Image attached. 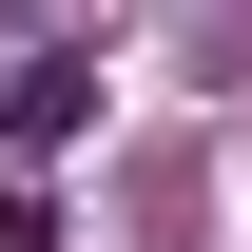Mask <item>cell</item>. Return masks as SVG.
Listing matches in <instances>:
<instances>
[{
	"label": "cell",
	"mask_w": 252,
	"mask_h": 252,
	"mask_svg": "<svg viewBox=\"0 0 252 252\" xmlns=\"http://www.w3.org/2000/svg\"><path fill=\"white\" fill-rule=\"evenodd\" d=\"M78 117H97V78H78V59H20V97H0V136H20V156H59Z\"/></svg>",
	"instance_id": "6da1fadb"
}]
</instances>
